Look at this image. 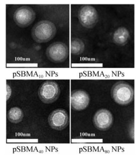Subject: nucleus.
I'll return each mask as SVG.
<instances>
[{"mask_svg":"<svg viewBox=\"0 0 138 156\" xmlns=\"http://www.w3.org/2000/svg\"><path fill=\"white\" fill-rule=\"evenodd\" d=\"M130 34L129 31L124 27H119L115 31L113 34V42L116 45L125 46L129 41Z\"/></svg>","mask_w":138,"mask_h":156,"instance_id":"9d476101","label":"nucleus"},{"mask_svg":"<svg viewBox=\"0 0 138 156\" xmlns=\"http://www.w3.org/2000/svg\"><path fill=\"white\" fill-rule=\"evenodd\" d=\"M114 117L110 111L102 108L98 110L94 115L93 122L94 126L98 130L106 131L112 126Z\"/></svg>","mask_w":138,"mask_h":156,"instance_id":"6e6552de","label":"nucleus"},{"mask_svg":"<svg viewBox=\"0 0 138 156\" xmlns=\"http://www.w3.org/2000/svg\"><path fill=\"white\" fill-rule=\"evenodd\" d=\"M90 102L88 94L82 89L71 91V106L74 110L80 111L88 108Z\"/></svg>","mask_w":138,"mask_h":156,"instance_id":"1a4fd4ad","label":"nucleus"},{"mask_svg":"<svg viewBox=\"0 0 138 156\" xmlns=\"http://www.w3.org/2000/svg\"><path fill=\"white\" fill-rule=\"evenodd\" d=\"M78 17L82 26L87 28L94 27L98 21V13L95 8L92 5H86L81 8Z\"/></svg>","mask_w":138,"mask_h":156,"instance_id":"423d86ee","label":"nucleus"},{"mask_svg":"<svg viewBox=\"0 0 138 156\" xmlns=\"http://www.w3.org/2000/svg\"><path fill=\"white\" fill-rule=\"evenodd\" d=\"M7 100L8 101L11 97V94H12V89H11V87L9 85H7Z\"/></svg>","mask_w":138,"mask_h":156,"instance_id":"ddd939ff","label":"nucleus"},{"mask_svg":"<svg viewBox=\"0 0 138 156\" xmlns=\"http://www.w3.org/2000/svg\"><path fill=\"white\" fill-rule=\"evenodd\" d=\"M36 18V13L30 7L24 5L18 8L13 15L16 24L20 27L25 28L32 24Z\"/></svg>","mask_w":138,"mask_h":156,"instance_id":"0eeeda50","label":"nucleus"},{"mask_svg":"<svg viewBox=\"0 0 138 156\" xmlns=\"http://www.w3.org/2000/svg\"><path fill=\"white\" fill-rule=\"evenodd\" d=\"M60 94V88L54 80L45 81L40 87L38 95L42 102L51 104L58 100Z\"/></svg>","mask_w":138,"mask_h":156,"instance_id":"7ed1b4c3","label":"nucleus"},{"mask_svg":"<svg viewBox=\"0 0 138 156\" xmlns=\"http://www.w3.org/2000/svg\"><path fill=\"white\" fill-rule=\"evenodd\" d=\"M111 96L115 102L121 105L130 104L134 98V91L129 83L125 81H119L112 86Z\"/></svg>","mask_w":138,"mask_h":156,"instance_id":"f257e3e1","label":"nucleus"},{"mask_svg":"<svg viewBox=\"0 0 138 156\" xmlns=\"http://www.w3.org/2000/svg\"><path fill=\"white\" fill-rule=\"evenodd\" d=\"M55 25L49 20H41L33 27L32 36L35 41L42 44L50 41L56 34Z\"/></svg>","mask_w":138,"mask_h":156,"instance_id":"f03ea898","label":"nucleus"},{"mask_svg":"<svg viewBox=\"0 0 138 156\" xmlns=\"http://www.w3.org/2000/svg\"><path fill=\"white\" fill-rule=\"evenodd\" d=\"M48 122L53 129L63 130L69 125V115L65 109L58 108L50 113L48 117Z\"/></svg>","mask_w":138,"mask_h":156,"instance_id":"39448f33","label":"nucleus"},{"mask_svg":"<svg viewBox=\"0 0 138 156\" xmlns=\"http://www.w3.org/2000/svg\"><path fill=\"white\" fill-rule=\"evenodd\" d=\"M24 118V112L18 107H13L10 108L7 112V119L13 124H18Z\"/></svg>","mask_w":138,"mask_h":156,"instance_id":"9b49d317","label":"nucleus"},{"mask_svg":"<svg viewBox=\"0 0 138 156\" xmlns=\"http://www.w3.org/2000/svg\"><path fill=\"white\" fill-rule=\"evenodd\" d=\"M68 46L61 42H56L50 44L46 50V55L51 62L54 63H63L69 56Z\"/></svg>","mask_w":138,"mask_h":156,"instance_id":"20e7f679","label":"nucleus"},{"mask_svg":"<svg viewBox=\"0 0 138 156\" xmlns=\"http://www.w3.org/2000/svg\"><path fill=\"white\" fill-rule=\"evenodd\" d=\"M85 44L82 40L78 38L71 39V52L73 55H80L84 52Z\"/></svg>","mask_w":138,"mask_h":156,"instance_id":"f8f14e48","label":"nucleus"}]
</instances>
